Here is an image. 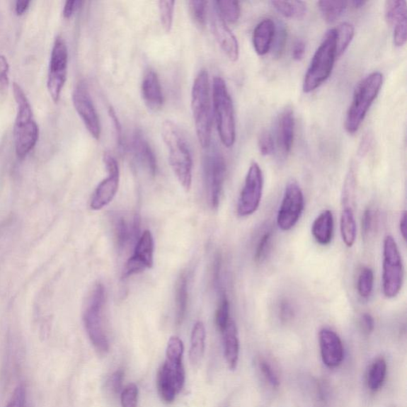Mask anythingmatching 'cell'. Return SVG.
Listing matches in <instances>:
<instances>
[{"label": "cell", "mask_w": 407, "mask_h": 407, "mask_svg": "<svg viewBox=\"0 0 407 407\" xmlns=\"http://www.w3.org/2000/svg\"><path fill=\"white\" fill-rule=\"evenodd\" d=\"M161 135L169 151L172 170L180 185L190 191L193 180V159L188 143L179 127L171 120H166L161 127Z\"/></svg>", "instance_id": "1"}, {"label": "cell", "mask_w": 407, "mask_h": 407, "mask_svg": "<svg viewBox=\"0 0 407 407\" xmlns=\"http://www.w3.org/2000/svg\"><path fill=\"white\" fill-rule=\"evenodd\" d=\"M13 93L17 105V115L14 125V142L17 157L23 159L34 149L40 128L33 118V110L27 95L21 86L13 84Z\"/></svg>", "instance_id": "2"}, {"label": "cell", "mask_w": 407, "mask_h": 407, "mask_svg": "<svg viewBox=\"0 0 407 407\" xmlns=\"http://www.w3.org/2000/svg\"><path fill=\"white\" fill-rule=\"evenodd\" d=\"M106 302L105 287L96 283L87 297L83 309V322L88 337L101 356L109 352V341L103 326V308Z\"/></svg>", "instance_id": "3"}, {"label": "cell", "mask_w": 407, "mask_h": 407, "mask_svg": "<svg viewBox=\"0 0 407 407\" xmlns=\"http://www.w3.org/2000/svg\"><path fill=\"white\" fill-rule=\"evenodd\" d=\"M191 109L199 144L203 148L209 147L212 137V113L209 74L205 69L200 71L193 81Z\"/></svg>", "instance_id": "4"}, {"label": "cell", "mask_w": 407, "mask_h": 407, "mask_svg": "<svg viewBox=\"0 0 407 407\" xmlns=\"http://www.w3.org/2000/svg\"><path fill=\"white\" fill-rule=\"evenodd\" d=\"M384 76L379 72L367 75L355 88L353 98L346 115L345 128L348 134L357 133L364 122L368 110L382 88Z\"/></svg>", "instance_id": "5"}, {"label": "cell", "mask_w": 407, "mask_h": 407, "mask_svg": "<svg viewBox=\"0 0 407 407\" xmlns=\"http://www.w3.org/2000/svg\"><path fill=\"white\" fill-rule=\"evenodd\" d=\"M337 57V35L336 30L331 29L327 32L310 62L302 84L303 92L311 93L327 81Z\"/></svg>", "instance_id": "6"}, {"label": "cell", "mask_w": 407, "mask_h": 407, "mask_svg": "<svg viewBox=\"0 0 407 407\" xmlns=\"http://www.w3.org/2000/svg\"><path fill=\"white\" fill-rule=\"evenodd\" d=\"M212 105L222 143L227 148L234 147L236 137L234 105L221 76H216L212 81Z\"/></svg>", "instance_id": "7"}, {"label": "cell", "mask_w": 407, "mask_h": 407, "mask_svg": "<svg viewBox=\"0 0 407 407\" xmlns=\"http://www.w3.org/2000/svg\"><path fill=\"white\" fill-rule=\"evenodd\" d=\"M383 256V292L386 298L394 299L401 292L404 268L397 243L391 236L384 239Z\"/></svg>", "instance_id": "8"}, {"label": "cell", "mask_w": 407, "mask_h": 407, "mask_svg": "<svg viewBox=\"0 0 407 407\" xmlns=\"http://www.w3.org/2000/svg\"><path fill=\"white\" fill-rule=\"evenodd\" d=\"M68 61L67 43L62 37H57L51 51L47 79L48 92L55 103L59 101L67 81Z\"/></svg>", "instance_id": "9"}, {"label": "cell", "mask_w": 407, "mask_h": 407, "mask_svg": "<svg viewBox=\"0 0 407 407\" xmlns=\"http://www.w3.org/2000/svg\"><path fill=\"white\" fill-rule=\"evenodd\" d=\"M263 190V174L260 165L251 164L238 200L237 213L241 217L254 214L260 207Z\"/></svg>", "instance_id": "10"}, {"label": "cell", "mask_w": 407, "mask_h": 407, "mask_svg": "<svg viewBox=\"0 0 407 407\" xmlns=\"http://www.w3.org/2000/svg\"><path fill=\"white\" fill-rule=\"evenodd\" d=\"M305 207L304 195L300 185L290 182L286 186L277 215V224L282 231L292 229L299 222Z\"/></svg>", "instance_id": "11"}, {"label": "cell", "mask_w": 407, "mask_h": 407, "mask_svg": "<svg viewBox=\"0 0 407 407\" xmlns=\"http://www.w3.org/2000/svg\"><path fill=\"white\" fill-rule=\"evenodd\" d=\"M103 161L105 164L108 176L96 187L90 208L98 211L113 202L117 193L120 185V168L117 161L111 153L103 154Z\"/></svg>", "instance_id": "12"}, {"label": "cell", "mask_w": 407, "mask_h": 407, "mask_svg": "<svg viewBox=\"0 0 407 407\" xmlns=\"http://www.w3.org/2000/svg\"><path fill=\"white\" fill-rule=\"evenodd\" d=\"M73 103L88 133L94 139L99 140L101 134L100 118L85 81L79 82L75 87Z\"/></svg>", "instance_id": "13"}, {"label": "cell", "mask_w": 407, "mask_h": 407, "mask_svg": "<svg viewBox=\"0 0 407 407\" xmlns=\"http://www.w3.org/2000/svg\"><path fill=\"white\" fill-rule=\"evenodd\" d=\"M204 171L210 203L212 209H217L226 177V164L222 155L219 153L208 155L205 159Z\"/></svg>", "instance_id": "14"}, {"label": "cell", "mask_w": 407, "mask_h": 407, "mask_svg": "<svg viewBox=\"0 0 407 407\" xmlns=\"http://www.w3.org/2000/svg\"><path fill=\"white\" fill-rule=\"evenodd\" d=\"M112 228L116 245L124 251L137 244L139 236L141 219L138 213L115 212L112 216Z\"/></svg>", "instance_id": "15"}, {"label": "cell", "mask_w": 407, "mask_h": 407, "mask_svg": "<svg viewBox=\"0 0 407 407\" xmlns=\"http://www.w3.org/2000/svg\"><path fill=\"white\" fill-rule=\"evenodd\" d=\"M154 238L151 231L146 230L140 236L134 247L133 255L128 258L124 271L122 279L143 273L146 269L152 268L154 265Z\"/></svg>", "instance_id": "16"}, {"label": "cell", "mask_w": 407, "mask_h": 407, "mask_svg": "<svg viewBox=\"0 0 407 407\" xmlns=\"http://www.w3.org/2000/svg\"><path fill=\"white\" fill-rule=\"evenodd\" d=\"M210 9V27L219 47L231 62H236L240 56V47L237 38L228 27L221 15L219 14L214 4Z\"/></svg>", "instance_id": "17"}, {"label": "cell", "mask_w": 407, "mask_h": 407, "mask_svg": "<svg viewBox=\"0 0 407 407\" xmlns=\"http://www.w3.org/2000/svg\"><path fill=\"white\" fill-rule=\"evenodd\" d=\"M319 342L323 363L328 367H337L344 359V347L339 336L331 328H322Z\"/></svg>", "instance_id": "18"}, {"label": "cell", "mask_w": 407, "mask_h": 407, "mask_svg": "<svg viewBox=\"0 0 407 407\" xmlns=\"http://www.w3.org/2000/svg\"><path fill=\"white\" fill-rule=\"evenodd\" d=\"M141 93L148 108L157 112L164 106V96L158 74L148 69L141 84Z\"/></svg>", "instance_id": "19"}, {"label": "cell", "mask_w": 407, "mask_h": 407, "mask_svg": "<svg viewBox=\"0 0 407 407\" xmlns=\"http://www.w3.org/2000/svg\"><path fill=\"white\" fill-rule=\"evenodd\" d=\"M132 149L135 159L143 165L152 176L158 171L156 157L143 133L137 131L134 133L132 140Z\"/></svg>", "instance_id": "20"}, {"label": "cell", "mask_w": 407, "mask_h": 407, "mask_svg": "<svg viewBox=\"0 0 407 407\" xmlns=\"http://www.w3.org/2000/svg\"><path fill=\"white\" fill-rule=\"evenodd\" d=\"M275 23L270 18H264L256 25L253 35V44L256 54L266 55L273 47Z\"/></svg>", "instance_id": "21"}, {"label": "cell", "mask_w": 407, "mask_h": 407, "mask_svg": "<svg viewBox=\"0 0 407 407\" xmlns=\"http://www.w3.org/2000/svg\"><path fill=\"white\" fill-rule=\"evenodd\" d=\"M295 120L292 108H287L281 113L277 125V139L284 154L292 151L294 141Z\"/></svg>", "instance_id": "22"}, {"label": "cell", "mask_w": 407, "mask_h": 407, "mask_svg": "<svg viewBox=\"0 0 407 407\" xmlns=\"http://www.w3.org/2000/svg\"><path fill=\"white\" fill-rule=\"evenodd\" d=\"M222 333L226 362L231 370H235L238 365L239 354H240V341H239L237 327L234 320H230Z\"/></svg>", "instance_id": "23"}, {"label": "cell", "mask_w": 407, "mask_h": 407, "mask_svg": "<svg viewBox=\"0 0 407 407\" xmlns=\"http://www.w3.org/2000/svg\"><path fill=\"white\" fill-rule=\"evenodd\" d=\"M334 218L331 210H324L316 217L312 224L311 232L316 243L326 246L333 236Z\"/></svg>", "instance_id": "24"}, {"label": "cell", "mask_w": 407, "mask_h": 407, "mask_svg": "<svg viewBox=\"0 0 407 407\" xmlns=\"http://www.w3.org/2000/svg\"><path fill=\"white\" fill-rule=\"evenodd\" d=\"M206 331L202 321H197L193 327L190 338V360L193 366H197L203 358L205 350Z\"/></svg>", "instance_id": "25"}, {"label": "cell", "mask_w": 407, "mask_h": 407, "mask_svg": "<svg viewBox=\"0 0 407 407\" xmlns=\"http://www.w3.org/2000/svg\"><path fill=\"white\" fill-rule=\"evenodd\" d=\"M340 234L346 246L352 247L357 239V222L351 206H343L340 216Z\"/></svg>", "instance_id": "26"}, {"label": "cell", "mask_w": 407, "mask_h": 407, "mask_svg": "<svg viewBox=\"0 0 407 407\" xmlns=\"http://www.w3.org/2000/svg\"><path fill=\"white\" fill-rule=\"evenodd\" d=\"M188 305V282L183 274L178 277L176 290V321L177 325L182 324Z\"/></svg>", "instance_id": "27"}, {"label": "cell", "mask_w": 407, "mask_h": 407, "mask_svg": "<svg viewBox=\"0 0 407 407\" xmlns=\"http://www.w3.org/2000/svg\"><path fill=\"white\" fill-rule=\"evenodd\" d=\"M157 386L159 396L166 403H171L176 399L178 391L171 374L163 365L158 373Z\"/></svg>", "instance_id": "28"}, {"label": "cell", "mask_w": 407, "mask_h": 407, "mask_svg": "<svg viewBox=\"0 0 407 407\" xmlns=\"http://www.w3.org/2000/svg\"><path fill=\"white\" fill-rule=\"evenodd\" d=\"M386 367L384 358L377 359L371 365L367 377V386L370 391L377 392L382 387L386 379Z\"/></svg>", "instance_id": "29"}, {"label": "cell", "mask_w": 407, "mask_h": 407, "mask_svg": "<svg viewBox=\"0 0 407 407\" xmlns=\"http://www.w3.org/2000/svg\"><path fill=\"white\" fill-rule=\"evenodd\" d=\"M273 8L284 17L301 19L307 12V6L302 1H271Z\"/></svg>", "instance_id": "30"}, {"label": "cell", "mask_w": 407, "mask_h": 407, "mask_svg": "<svg viewBox=\"0 0 407 407\" xmlns=\"http://www.w3.org/2000/svg\"><path fill=\"white\" fill-rule=\"evenodd\" d=\"M319 11L323 18L328 23H333L344 15L348 3L345 1H319Z\"/></svg>", "instance_id": "31"}, {"label": "cell", "mask_w": 407, "mask_h": 407, "mask_svg": "<svg viewBox=\"0 0 407 407\" xmlns=\"http://www.w3.org/2000/svg\"><path fill=\"white\" fill-rule=\"evenodd\" d=\"M335 30L337 35V54L340 57L350 47L355 35V29L351 23H342Z\"/></svg>", "instance_id": "32"}, {"label": "cell", "mask_w": 407, "mask_h": 407, "mask_svg": "<svg viewBox=\"0 0 407 407\" xmlns=\"http://www.w3.org/2000/svg\"><path fill=\"white\" fill-rule=\"evenodd\" d=\"M214 4L219 14L226 23H235L241 16L240 4L236 1H216Z\"/></svg>", "instance_id": "33"}, {"label": "cell", "mask_w": 407, "mask_h": 407, "mask_svg": "<svg viewBox=\"0 0 407 407\" xmlns=\"http://www.w3.org/2000/svg\"><path fill=\"white\" fill-rule=\"evenodd\" d=\"M374 288V273L370 268L365 267L361 269L357 280L358 294L362 299L370 298Z\"/></svg>", "instance_id": "34"}, {"label": "cell", "mask_w": 407, "mask_h": 407, "mask_svg": "<svg viewBox=\"0 0 407 407\" xmlns=\"http://www.w3.org/2000/svg\"><path fill=\"white\" fill-rule=\"evenodd\" d=\"M406 14V3L389 0L385 3L384 16L387 24L393 27L399 18Z\"/></svg>", "instance_id": "35"}, {"label": "cell", "mask_w": 407, "mask_h": 407, "mask_svg": "<svg viewBox=\"0 0 407 407\" xmlns=\"http://www.w3.org/2000/svg\"><path fill=\"white\" fill-rule=\"evenodd\" d=\"M287 42V29L285 24L279 23L275 24V33L273 43V56L275 58H280L284 54Z\"/></svg>", "instance_id": "36"}, {"label": "cell", "mask_w": 407, "mask_h": 407, "mask_svg": "<svg viewBox=\"0 0 407 407\" xmlns=\"http://www.w3.org/2000/svg\"><path fill=\"white\" fill-rule=\"evenodd\" d=\"M230 304L227 295L223 292L216 312V324L222 333L230 321Z\"/></svg>", "instance_id": "37"}, {"label": "cell", "mask_w": 407, "mask_h": 407, "mask_svg": "<svg viewBox=\"0 0 407 407\" xmlns=\"http://www.w3.org/2000/svg\"><path fill=\"white\" fill-rule=\"evenodd\" d=\"M273 231L270 230L264 231L260 238L258 239L254 256L256 263H260L266 260L271 248V244H273Z\"/></svg>", "instance_id": "38"}, {"label": "cell", "mask_w": 407, "mask_h": 407, "mask_svg": "<svg viewBox=\"0 0 407 407\" xmlns=\"http://www.w3.org/2000/svg\"><path fill=\"white\" fill-rule=\"evenodd\" d=\"M176 1H159V11L161 25L166 33H170L173 28L174 6Z\"/></svg>", "instance_id": "39"}, {"label": "cell", "mask_w": 407, "mask_h": 407, "mask_svg": "<svg viewBox=\"0 0 407 407\" xmlns=\"http://www.w3.org/2000/svg\"><path fill=\"white\" fill-rule=\"evenodd\" d=\"M208 2L202 0H193L189 2V8L193 21L200 28H203L206 23Z\"/></svg>", "instance_id": "40"}, {"label": "cell", "mask_w": 407, "mask_h": 407, "mask_svg": "<svg viewBox=\"0 0 407 407\" xmlns=\"http://www.w3.org/2000/svg\"><path fill=\"white\" fill-rule=\"evenodd\" d=\"M166 359L170 361L183 362L184 345L178 337H171L168 341L166 348Z\"/></svg>", "instance_id": "41"}, {"label": "cell", "mask_w": 407, "mask_h": 407, "mask_svg": "<svg viewBox=\"0 0 407 407\" xmlns=\"http://www.w3.org/2000/svg\"><path fill=\"white\" fill-rule=\"evenodd\" d=\"M394 44L397 47H402L406 42L407 38V18L406 14L399 18L394 24Z\"/></svg>", "instance_id": "42"}, {"label": "cell", "mask_w": 407, "mask_h": 407, "mask_svg": "<svg viewBox=\"0 0 407 407\" xmlns=\"http://www.w3.org/2000/svg\"><path fill=\"white\" fill-rule=\"evenodd\" d=\"M139 389L134 384H129L120 395L122 407H138Z\"/></svg>", "instance_id": "43"}, {"label": "cell", "mask_w": 407, "mask_h": 407, "mask_svg": "<svg viewBox=\"0 0 407 407\" xmlns=\"http://www.w3.org/2000/svg\"><path fill=\"white\" fill-rule=\"evenodd\" d=\"M377 213L370 208L365 210L362 217V234L365 237L372 234L377 224Z\"/></svg>", "instance_id": "44"}, {"label": "cell", "mask_w": 407, "mask_h": 407, "mask_svg": "<svg viewBox=\"0 0 407 407\" xmlns=\"http://www.w3.org/2000/svg\"><path fill=\"white\" fill-rule=\"evenodd\" d=\"M25 403H27V389L23 384H21L13 391L6 407H25Z\"/></svg>", "instance_id": "45"}, {"label": "cell", "mask_w": 407, "mask_h": 407, "mask_svg": "<svg viewBox=\"0 0 407 407\" xmlns=\"http://www.w3.org/2000/svg\"><path fill=\"white\" fill-rule=\"evenodd\" d=\"M258 150L263 156H268L275 151V142L273 135L268 132H263L258 138Z\"/></svg>", "instance_id": "46"}, {"label": "cell", "mask_w": 407, "mask_h": 407, "mask_svg": "<svg viewBox=\"0 0 407 407\" xmlns=\"http://www.w3.org/2000/svg\"><path fill=\"white\" fill-rule=\"evenodd\" d=\"M260 368L263 374V377L266 378L268 383L273 387H277L280 386V379L277 377L276 373L273 370V367L270 365L268 362L266 360H260Z\"/></svg>", "instance_id": "47"}, {"label": "cell", "mask_w": 407, "mask_h": 407, "mask_svg": "<svg viewBox=\"0 0 407 407\" xmlns=\"http://www.w3.org/2000/svg\"><path fill=\"white\" fill-rule=\"evenodd\" d=\"M125 378V372L124 370L119 369L115 371L113 374L111 378H110L109 384H110V389L115 394H119L122 391V381H124Z\"/></svg>", "instance_id": "48"}, {"label": "cell", "mask_w": 407, "mask_h": 407, "mask_svg": "<svg viewBox=\"0 0 407 407\" xmlns=\"http://www.w3.org/2000/svg\"><path fill=\"white\" fill-rule=\"evenodd\" d=\"M9 64L4 55H0V88L8 87L9 84Z\"/></svg>", "instance_id": "49"}, {"label": "cell", "mask_w": 407, "mask_h": 407, "mask_svg": "<svg viewBox=\"0 0 407 407\" xmlns=\"http://www.w3.org/2000/svg\"><path fill=\"white\" fill-rule=\"evenodd\" d=\"M294 309L292 303L287 300H282L280 305V316L283 322H287L293 319Z\"/></svg>", "instance_id": "50"}, {"label": "cell", "mask_w": 407, "mask_h": 407, "mask_svg": "<svg viewBox=\"0 0 407 407\" xmlns=\"http://www.w3.org/2000/svg\"><path fill=\"white\" fill-rule=\"evenodd\" d=\"M360 326L362 329H363L364 333L366 334L372 333L374 328V321L373 316L370 314L367 313L362 314Z\"/></svg>", "instance_id": "51"}, {"label": "cell", "mask_w": 407, "mask_h": 407, "mask_svg": "<svg viewBox=\"0 0 407 407\" xmlns=\"http://www.w3.org/2000/svg\"><path fill=\"white\" fill-rule=\"evenodd\" d=\"M82 1H76V0H69L64 4L63 9V16L69 18L73 16L76 11L81 8Z\"/></svg>", "instance_id": "52"}, {"label": "cell", "mask_w": 407, "mask_h": 407, "mask_svg": "<svg viewBox=\"0 0 407 407\" xmlns=\"http://www.w3.org/2000/svg\"><path fill=\"white\" fill-rule=\"evenodd\" d=\"M108 115L110 118L113 122V126L115 127V131L116 134V139H117V143L119 145L122 144V127L120 125V122L117 117V115H116L115 110L113 108H110L108 110Z\"/></svg>", "instance_id": "53"}, {"label": "cell", "mask_w": 407, "mask_h": 407, "mask_svg": "<svg viewBox=\"0 0 407 407\" xmlns=\"http://www.w3.org/2000/svg\"><path fill=\"white\" fill-rule=\"evenodd\" d=\"M306 53V43L302 40H297L293 47L292 57L294 60L299 62Z\"/></svg>", "instance_id": "54"}, {"label": "cell", "mask_w": 407, "mask_h": 407, "mask_svg": "<svg viewBox=\"0 0 407 407\" xmlns=\"http://www.w3.org/2000/svg\"><path fill=\"white\" fill-rule=\"evenodd\" d=\"M30 1L24 0V1H17L16 4V13L17 16H23L29 8Z\"/></svg>", "instance_id": "55"}, {"label": "cell", "mask_w": 407, "mask_h": 407, "mask_svg": "<svg viewBox=\"0 0 407 407\" xmlns=\"http://www.w3.org/2000/svg\"><path fill=\"white\" fill-rule=\"evenodd\" d=\"M406 212L404 211L399 221L400 234H401L404 241L406 240Z\"/></svg>", "instance_id": "56"}, {"label": "cell", "mask_w": 407, "mask_h": 407, "mask_svg": "<svg viewBox=\"0 0 407 407\" xmlns=\"http://www.w3.org/2000/svg\"><path fill=\"white\" fill-rule=\"evenodd\" d=\"M354 8L359 9L363 8V6L367 4L365 1H361V0H355L350 3Z\"/></svg>", "instance_id": "57"}]
</instances>
